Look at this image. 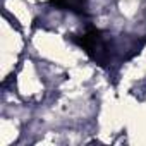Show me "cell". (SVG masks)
Masks as SVG:
<instances>
[{"instance_id":"cell-1","label":"cell","mask_w":146,"mask_h":146,"mask_svg":"<svg viewBox=\"0 0 146 146\" xmlns=\"http://www.w3.org/2000/svg\"><path fill=\"white\" fill-rule=\"evenodd\" d=\"M74 41L98 64L105 65V62L108 60L110 53H108V43H107V38L103 36V33L100 29H95V28H90L84 35L81 36H76Z\"/></svg>"},{"instance_id":"cell-2","label":"cell","mask_w":146,"mask_h":146,"mask_svg":"<svg viewBox=\"0 0 146 146\" xmlns=\"http://www.w3.org/2000/svg\"><path fill=\"white\" fill-rule=\"evenodd\" d=\"M88 0H50V4L60 11H70V12H83Z\"/></svg>"}]
</instances>
